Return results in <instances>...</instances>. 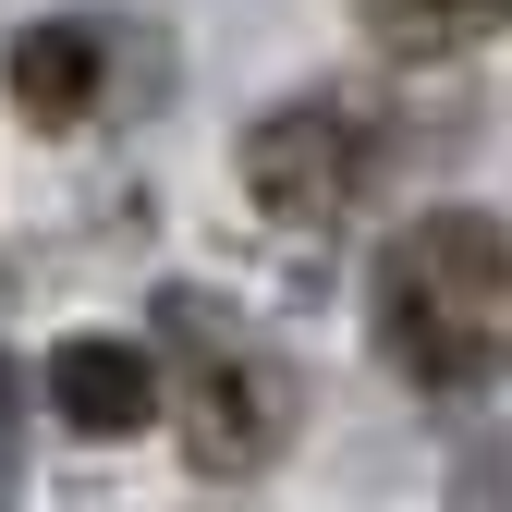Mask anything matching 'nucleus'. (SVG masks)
<instances>
[{
    "instance_id": "1",
    "label": "nucleus",
    "mask_w": 512,
    "mask_h": 512,
    "mask_svg": "<svg viewBox=\"0 0 512 512\" xmlns=\"http://www.w3.org/2000/svg\"><path fill=\"white\" fill-rule=\"evenodd\" d=\"M378 342H391V366H415L427 391L476 378L512 342V232L488 208H427L415 232H391V269H378Z\"/></svg>"
},
{
    "instance_id": "2",
    "label": "nucleus",
    "mask_w": 512,
    "mask_h": 512,
    "mask_svg": "<svg viewBox=\"0 0 512 512\" xmlns=\"http://www.w3.org/2000/svg\"><path fill=\"white\" fill-rule=\"evenodd\" d=\"M49 415L74 439H135L159 415V354L147 342H110V330H74L49 354Z\"/></svg>"
},
{
    "instance_id": "3",
    "label": "nucleus",
    "mask_w": 512,
    "mask_h": 512,
    "mask_svg": "<svg viewBox=\"0 0 512 512\" xmlns=\"http://www.w3.org/2000/svg\"><path fill=\"white\" fill-rule=\"evenodd\" d=\"M244 171H256V208L330 220V208H342V171H354V135H342L330 110H293V122H269V135L244 147Z\"/></svg>"
},
{
    "instance_id": "4",
    "label": "nucleus",
    "mask_w": 512,
    "mask_h": 512,
    "mask_svg": "<svg viewBox=\"0 0 512 512\" xmlns=\"http://www.w3.org/2000/svg\"><path fill=\"white\" fill-rule=\"evenodd\" d=\"M98 86H110V37H98L86 13L13 37V110H25V122H86Z\"/></svg>"
},
{
    "instance_id": "5",
    "label": "nucleus",
    "mask_w": 512,
    "mask_h": 512,
    "mask_svg": "<svg viewBox=\"0 0 512 512\" xmlns=\"http://www.w3.org/2000/svg\"><path fill=\"white\" fill-rule=\"evenodd\" d=\"M269 427H281V391L256 378V354H208V366H196V403H183V439H196V464L244 476L256 452H269Z\"/></svg>"
},
{
    "instance_id": "6",
    "label": "nucleus",
    "mask_w": 512,
    "mask_h": 512,
    "mask_svg": "<svg viewBox=\"0 0 512 512\" xmlns=\"http://www.w3.org/2000/svg\"><path fill=\"white\" fill-rule=\"evenodd\" d=\"M354 13H366V37L378 49H476L488 25H512V0H354Z\"/></svg>"
},
{
    "instance_id": "7",
    "label": "nucleus",
    "mask_w": 512,
    "mask_h": 512,
    "mask_svg": "<svg viewBox=\"0 0 512 512\" xmlns=\"http://www.w3.org/2000/svg\"><path fill=\"white\" fill-rule=\"evenodd\" d=\"M13 488H25V378L0 354V512H13Z\"/></svg>"
}]
</instances>
